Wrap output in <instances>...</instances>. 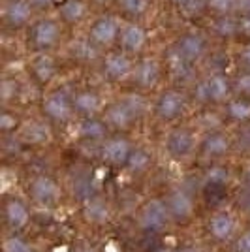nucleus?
Listing matches in <instances>:
<instances>
[{
	"label": "nucleus",
	"instance_id": "obj_1",
	"mask_svg": "<svg viewBox=\"0 0 250 252\" xmlns=\"http://www.w3.org/2000/svg\"><path fill=\"white\" fill-rule=\"evenodd\" d=\"M27 47L32 53H51L57 49L64 36V25L59 17L42 15L34 17V21L25 29Z\"/></svg>",
	"mask_w": 250,
	"mask_h": 252
},
{
	"label": "nucleus",
	"instance_id": "obj_2",
	"mask_svg": "<svg viewBox=\"0 0 250 252\" xmlns=\"http://www.w3.org/2000/svg\"><path fill=\"white\" fill-rule=\"evenodd\" d=\"M145 109V105L141 102V98L136 94L121 98L113 104L104 107V121L109 128H113L117 132H126L137 123V119L141 117Z\"/></svg>",
	"mask_w": 250,
	"mask_h": 252
},
{
	"label": "nucleus",
	"instance_id": "obj_3",
	"mask_svg": "<svg viewBox=\"0 0 250 252\" xmlns=\"http://www.w3.org/2000/svg\"><path fill=\"white\" fill-rule=\"evenodd\" d=\"M121 25H123V19H121L117 13H115V15L113 13H100V15H96L94 19H91L85 36H87L98 49L109 51V49L115 47L117 42H119Z\"/></svg>",
	"mask_w": 250,
	"mask_h": 252
},
{
	"label": "nucleus",
	"instance_id": "obj_4",
	"mask_svg": "<svg viewBox=\"0 0 250 252\" xmlns=\"http://www.w3.org/2000/svg\"><path fill=\"white\" fill-rule=\"evenodd\" d=\"M231 94V79L224 72H211L194 87V96L201 104H226Z\"/></svg>",
	"mask_w": 250,
	"mask_h": 252
},
{
	"label": "nucleus",
	"instance_id": "obj_5",
	"mask_svg": "<svg viewBox=\"0 0 250 252\" xmlns=\"http://www.w3.org/2000/svg\"><path fill=\"white\" fill-rule=\"evenodd\" d=\"M136 61H132V55L121 51V49H109L104 51L100 59V70L107 81L121 83L126 79H132Z\"/></svg>",
	"mask_w": 250,
	"mask_h": 252
},
{
	"label": "nucleus",
	"instance_id": "obj_6",
	"mask_svg": "<svg viewBox=\"0 0 250 252\" xmlns=\"http://www.w3.org/2000/svg\"><path fill=\"white\" fill-rule=\"evenodd\" d=\"M171 47L192 66L201 63L209 53L207 38L198 31H187L183 34H179L175 38V42L171 43Z\"/></svg>",
	"mask_w": 250,
	"mask_h": 252
},
{
	"label": "nucleus",
	"instance_id": "obj_7",
	"mask_svg": "<svg viewBox=\"0 0 250 252\" xmlns=\"http://www.w3.org/2000/svg\"><path fill=\"white\" fill-rule=\"evenodd\" d=\"M42 113L49 123H68L75 115L72 94L64 91L47 93L42 100Z\"/></svg>",
	"mask_w": 250,
	"mask_h": 252
},
{
	"label": "nucleus",
	"instance_id": "obj_8",
	"mask_svg": "<svg viewBox=\"0 0 250 252\" xmlns=\"http://www.w3.org/2000/svg\"><path fill=\"white\" fill-rule=\"evenodd\" d=\"M187 111V96L177 89H167L160 93L155 100V115L162 123H173L185 115Z\"/></svg>",
	"mask_w": 250,
	"mask_h": 252
},
{
	"label": "nucleus",
	"instance_id": "obj_9",
	"mask_svg": "<svg viewBox=\"0 0 250 252\" xmlns=\"http://www.w3.org/2000/svg\"><path fill=\"white\" fill-rule=\"evenodd\" d=\"M149 43V32L139 21H123L121 32H119V42L117 49L128 53L132 57L141 55Z\"/></svg>",
	"mask_w": 250,
	"mask_h": 252
},
{
	"label": "nucleus",
	"instance_id": "obj_10",
	"mask_svg": "<svg viewBox=\"0 0 250 252\" xmlns=\"http://www.w3.org/2000/svg\"><path fill=\"white\" fill-rule=\"evenodd\" d=\"M164 63L156 59V57H141L139 61H136L134 66V74H132V81L137 89L141 91H149L155 89L158 81L162 79L164 74Z\"/></svg>",
	"mask_w": 250,
	"mask_h": 252
},
{
	"label": "nucleus",
	"instance_id": "obj_11",
	"mask_svg": "<svg viewBox=\"0 0 250 252\" xmlns=\"http://www.w3.org/2000/svg\"><path fill=\"white\" fill-rule=\"evenodd\" d=\"M34 11L36 8L31 0H6L4 10H2V19H4L6 29L21 31L34 21Z\"/></svg>",
	"mask_w": 250,
	"mask_h": 252
},
{
	"label": "nucleus",
	"instance_id": "obj_12",
	"mask_svg": "<svg viewBox=\"0 0 250 252\" xmlns=\"http://www.w3.org/2000/svg\"><path fill=\"white\" fill-rule=\"evenodd\" d=\"M171 220L166 200H149L139 211V226L149 233H158Z\"/></svg>",
	"mask_w": 250,
	"mask_h": 252
},
{
	"label": "nucleus",
	"instance_id": "obj_13",
	"mask_svg": "<svg viewBox=\"0 0 250 252\" xmlns=\"http://www.w3.org/2000/svg\"><path fill=\"white\" fill-rule=\"evenodd\" d=\"M196 149V136L192 130H188L185 126H179L169 130L166 136V151L167 155L175 160L188 158Z\"/></svg>",
	"mask_w": 250,
	"mask_h": 252
},
{
	"label": "nucleus",
	"instance_id": "obj_14",
	"mask_svg": "<svg viewBox=\"0 0 250 252\" xmlns=\"http://www.w3.org/2000/svg\"><path fill=\"white\" fill-rule=\"evenodd\" d=\"M59 74L57 61L51 57V53H34L29 61V75L32 81L40 87L49 85Z\"/></svg>",
	"mask_w": 250,
	"mask_h": 252
},
{
	"label": "nucleus",
	"instance_id": "obj_15",
	"mask_svg": "<svg viewBox=\"0 0 250 252\" xmlns=\"http://www.w3.org/2000/svg\"><path fill=\"white\" fill-rule=\"evenodd\" d=\"M132 143L123 136H113L107 137L102 141V147H100V157L105 164L109 166H126L128 158L132 155Z\"/></svg>",
	"mask_w": 250,
	"mask_h": 252
},
{
	"label": "nucleus",
	"instance_id": "obj_16",
	"mask_svg": "<svg viewBox=\"0 0 250 252\" xmlns=\"http://www.w3.org/2000/svg\"><path fill=\"white\" fill-rule=\"evenodd\" d=\"M55 11L64 27H79L91 15V4L87 0H59Z\"/></svg>",
	"mask_w": 250,
	"mask_h": 252
},
{
	"label": "nucleus",
	"instance_id": "obj_17",
	"mask_svg": "<svg viewBox=\"0 0 250 252\" xmlns=\"http://www.w3.org/2000/svg\"><path fill=\"white\" fill-rule=\"evenodd\" d=\"M166 205H167V211H169L171 220L181 222V224L190 220L194 217V209H196L192 196L185 189L171 190L166 198Z\"/></svg>",
	"mask_w": 250,
	"mask_h": 252
},
{
	"label": "nucleus",
	"instance_id": "obj_18",
	"mask_svg": "<svg viewBox=\"0 0 250 252\" xmlns=\"http://www.w3.org/2000/svg\"><path fill=\"white\" fill-rule=\"evenodd\" d=\"M31 196L36 203L51 207L61 198V187L49 175H36L31 181Z\"/></svg>",
	"mask_w": 250,
	"mask_h": 252
},
{
	"label": "nucleus",
	"instance_id": "obj_19",
	"mask_svg": "<svg viewBox=\"0 0 250 252\" xmlns=\"http://www.w3.org/2000/svg\"><path fill=\"white\" fill-rule=\"evenodd\" d=\"M73 109L81 117H98L100 111H104L102 96L94 89H79L72 94Z\"/></svg>",
	"mask_w": 250,
	"mask_h": 252
},
{
	"label": "nucleus",
	"instance_id": "obj_20",
	"mask_svg": "<svg viewBox=\"0 0 250 252\" xmlns=\"http://www.w3.org/2000/svg\"><path fill=\"white\" fill-rule=\"evenodd\" d=\"M111 4L123 21H143L151 11V0H111Z\"/></svg>",
	"mask_w": 250,
	"mask_h": 252
},
{
	"label": "nucleus",
	"instance_id": "obj_21",
	"mask_svg": "<svg viewBox=\"0 0 250 252\" xmlns=\"http://www.w3.org/2000/svg\"><path fill=\"white\" fill-rule=\"evenodd\" d=\"M231 149V137L222 132V130H215L209 132L207 136L201 141V153L207 158H220L224 155H228Z\"/></svg>",
	"mask_w": 250,
	"mask_h": 252
},
{
	"label": "nucleus",
	"instance_id": "obj_22",
	"mask_svg": "<svg viewBox=\"0 0 250 252\" xmlns=\"http://www.w3.org/2000/svg\"><path fill=\"white\" fill-rule=\"evenodd\" d=\"M235 231V220L233 217L229 215L228 211H220V213H215L209 220V233L213 239L224 243L228 241L229 237L233 235Z\"/></svg>",
	"mask_w": 250,
	"mask_h": 252
},
{
	"label": "nucleus",
	"instance_id": "obj_23",
	"mask_svg": "<svg viewBox=\"0 0 250 252\" xmlns=\"http://www.w3.org/2000/svg\"><path fill=\"white\" fill-rule=\"evenodd\" d=\"M109 126L100 117H83L77 126V134L85 141H104L107 139Z\"/></svg>",
	"mask_w": 250,
	"mask_h": 252
},
{
	"label": "nucleus",
	"instance_id": "obj_24",
	"mask_svg": "<svg viewBox=\"0 0 250 252\" xmlns=\"http://www.w3.org/2000/svg\"><path fill=\"white\" fill-rule=\"evenodd\" d=\"M68 53H70V57H72L73 61L83 63V64L94 63V61L102 59V55H104V51H102V49H98V47H96V45H94L87 36L73 40L72 45L68 47Z\"/></svg>",
	"mask_w": 250,
	"mask_h": 252
},
{
	"label": "nucleus",
	"instance_id": "obj_25",
	"mask_svg": "<svg viewBox=\"0 0 250 252\" xmlns=\"http://www.w3.org/2000/svg\"><path fill=\"white\" fill-rule=\"evenodd\" d=\"M4 219H6L11 230H21L29 224L31 213H29V207L21 200L11 198L4 203Z\"/></svg>",
	"mask_w": 250,
	"mask_h": 252
},
{
	"label": "nucleus",
	"instance_id": "obj_26",
	"mask_svg": "<svg viewBox=\"0 0 250 252\" xmlns=\"http://www.w3.org/2000/svg\"><path fill=\"white\" fill-rule=\"evenodd\" d=\"M211 31L222 40L239 36V17L235 13L229 15H211Z\"/></svg>",
	"mask_w": 250,
	"mask_h": 252
},
{
	"label": "nucleus",
	"instance_id": "obj_27",
	"mask_svg": "<svg viewBox=\"0 0 250 252\" xmlns=\"http://www.w3.org/2000/svg\"><path fill=\"white\" fill-rule=\"evenodd\" d=\"M162 63H164V70H166L169 75H173V77H177V79H185L188 77V74L194 70V66L192 64H188L181 55H179L171 45L167 47L166 55H164V59H162Z\"/></svg>",
	"mask_w": 250,
	"mask_h": 252
},
{
	"label": "nucleus",
	"instance_id": "obj_28",
	"mask_svg": "<svg viewBox=\"0 0 250 252\" xmlns=\"http://www.w3.org/2000/svg\"><path fill=\"white\" fill-rule=\"evenodd\" d=\"M21 137L27 143L32 145H42L51 141V130L45 121H31L21 128Z\"/></svg>",
	"mask_w": 250,
	"mask_h": 252
},
{
	"label": "nucleus",
	"instance_id": "obj_29",
	"mask_svg": "<svg viewBox=\"0 0 250 252\" xmlns=\"http://www.w3.org/2000/svg\"><path fill=\"white\" fill-rule=\"evenodd\" d=\"M226 115L235 123H249L250 121V98L245 96H231L226 102Z\"/></svg>",
	"mask_w": 250,
	"mask_h": 252
},
{
	"label": "nucleus",
	"instance_id": "obj_30",
	"mask_svg": "<svg viewBox=\"0 0 250 252\" xmlns=\"http://www.w3.org/2000/svg\"><path fill=\"white\" fill-rule=\"evenodd\" d=\"M85 217L94 224H104L109 219V207L102 198L91 196L85 200Z\"/></svg>",
	"mask_w": 250,
	"mask_h": 252
},
{
	"label": "nucleus",
	"instance_id": "obj_31",
	"mask_svg": "<svg viewBox=\"0 0 250 252\" xmlns=\"http://www.w3.org/2000/svg\"><path fill=\"white\" fill-rule=\"evenodd\" d=\"M229 181V171L226 168H213L207 171L205 175V192H211V194H224L226 192V187H228Z\"/></svg>",
	"mask_w": 250,
	"mask_h": 252
},
{
	"label": "nucleus",
	"instance_id": "obj_32",
	"mask_svg": "<svg viewBox=\"0 0 250 252\" xmlns=\"http://www.w3.org/2000/svg\"><path fill=\"white\" fill-rule=\"evenodd\" d=\"M151 164H153L151 153L141 147H134L132 155L126 162V168L130 169L132 173H145L147 169L151 168Z\"/></svg>",
	"mask_w": 250,
	"mask_h": 252
},
{
	"label": "nucleus",
	"instance_id": "obj_33",
	"mask_svg": "<svg viewBox=\"0 0 250 252\" xmlns=\"http://www.w3.org/2000/svg\"><path fill=\"white\" fill-rule=\"evenodd\" d=\"M231 89L235 96L250 98V70H241L231 79Z\"/></svg>",
	"mask_w": 250,
	"mask_h": 252
},
{
	"label": "nucleus",
	"instance_id": "obj_34",
	"mask_svg": "<svg viewBox=\"0 0 250 252\" xmlns=\"http://www.w3.org/2000/svg\"><path fill=\"white\" fill-rule=\"evenodd\" d=\"M237 10V0H207L209 15H229Z\"/></svg>",
	"mask_w": 250,
	"mask_h": 252
},
{
	"label": "nucleus",
	"instance_id": "obj_35",
	"mask_svg": "<svg viewBox=\"0 0 250 252\" xmlns=\"http://www.w3.org/2000/svg\"><path fill=\"white\" fill-rule=\"evenodd\" d=\"M4 252H36L27 239L19 235H10L4 239Z\"/></svg>",
	"mask_w": 250,
	"mask_h": 252
},
{
	"label": "nucleus",
	"instance_id": "obj_36",
	"mask_svg": "<svg viewBox=\"0 0 250 252\" xmlns=\"http://www.w3.org/2000/svg\"><path fill=\"white\" fill-rule=\"evenodd\" d=\"M17 126H19V117L6 109L2 113V117H0V128H2V132L4 134H10L13 130H17Z\"/></svg>",
	"mask_w": 250,
	"mask_h": 252
},
{
	"label": "nucleus",
	"instance_id": "obj_37",
	"mask_svg": "<svg viewBox=\"0 0 250 252\" xmlns=\"http://www.w3.org/2000/svg\"><path fill=\"white\" fill-rule=\"evenodd\" d=\"M17 94H19V83L15 79H4L2 81V100H4V104L17 98Z\"/></svg>",
	"mask_w": 250,
	"mask_h": 252
},
{
	"label": "nucleus",
	"instance_id": "obj_38",
	"mask_svg": "<svg viewBox=\"0 0 250 252\" xmlns=\"http://www.w3.org/2000/svg\"><path fill=\"white\" fill-rule=\"evenodd\" d=\"M235 61L241 70H250V40L245 45H241L239 51L235 53Z\"/></svg>",
	"mask_w": 250,
	"mask_h": 252
},
{
	"label": "nucleus",
	"instance_id": "obj_39",
	"mask_svg": "<svg viewBox=\"0 0 250 252\" xmlns=\"http://www.w3.org/2000/svg\"><path fill=\"white\" fill-rule=\"evenodd\" d=\"M235 252H250V230L243 231L235 241Z\"/></svg>",
	"mask_w": 250,
	"mask_h": 252
},
{
	"label": "nucleus",
	"instance_id": "obj_40",
	"mask_svg": "<svg viewBox=\"0 0 250 252\" xmlns=\"http://www.w3.org/2000/svg\"><path fill=\"white\" fill-rule=\"evenodd\" d=\"M239 36H245L247 40H250V15L239 17Z\"/></svg>",
	"mask_w": 250,
	"mask_h": 252
},
{
	"label": "nucleus",
	"instance_id": "obj_41",
	"mask_svg": "<svg viewBox=\"0 0 250 252\" xmlns=\"http://www.w3.org/2000/svg\"><path fill=\"white\" fill-rule=\"evenodd\" d=\"M237 17L243 15H250V0H237V10H235Z\"/></svg>",
	"mask_w": 250,
	"mask_h": 252
},
{
	"label": "nucleus",
	"instance_id": "obj_42",
	"mask_svg": "<svg viewBox=\"0 0 250 252\" xmlns=\"http://www.w3.org/2000/svg\"><path fill=\"white\" fill-rule=\"evenodd\" d=\"M34 4L36 10H49V8H55L59 0H31Z\"/></svg>",
	"mask_w": 250,
	"mask_h": 252
},
{
	"label": "nucleus",
	"instance_id": "obj_43",
	"mask_svg": "<svg viewBox=\"0 0 250 252\" xmlns=\"http://www.w3.org/2000/svg\"><path fill=\"white\" fill-rule=\"evenodd\" d=\"M171 2H173V4H175V6H177V8H181V6H183V4H187L188 0H171Z\"/></svg>",
	"mask_w": 250,
	"mask_h": 252
},
{
	"label": "nucleus",
	"instance_id": "obj_44",
	"mask_svg": "<svg viewBox=\"0 0 250 252\" xmlns=\"http://www.w3.org/2000/svg\"><path fill=\"white\" fill-rule=\"evenodd\" d=\"M79 252H94V251H93V249H81Z\"/></svg>",
	"mask_w": 250,
	"mask_h": 252
},
{
	"label": "nucleus",
	"instance_id": "obj_45",
	"mask_svg": "<svg viewBox=\"0 0 250 252\" xmlns=\"http://www.w3.org/2000/svg\"><path fill=\"white\" fill-rule=\"evenodd\" d=\"M181 252H194V251H192V249H183Z\"/></svg>",
	"mask_w": 250,
	"mask_h": 252
}]
</instances>
